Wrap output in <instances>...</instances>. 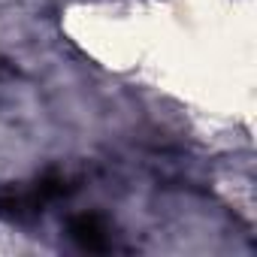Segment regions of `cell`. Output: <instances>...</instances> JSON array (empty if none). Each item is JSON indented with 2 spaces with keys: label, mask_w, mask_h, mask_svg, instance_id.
Here are the masks:
<instances>
[{
  "label": "cell",
  "mask_w": 257,
  "mask_h": 257,
  "mask_svg": "<svg viewBox=\"0 0 257 257\" xmlns=\"http://www.w3.org/2000/svg\"><path fill=\"white\" fill-rule=\"evenodd\" d=\"M43 206L46 203L34 188H16V185L0 188V218L4 221H13V224L31 221L43 212Z\"/></svg>",
  "instance_id": "obj_1"
},
{
  "label": "cell",
  "mask_w": 257,
  "mask_h": 257,
  "mask_svg": "<svg viewBox=\"0 0 257 257\" xmlns=\"http://www.w3.org/2000/svg\"><path fill=\"white\" fill-rule=\"evenodd\" d=\"M70 236L85 251H106L109 248V230H106L103 218L94 212H82V215L70 218Z\"/></svg>",
  "instance_id": "obj_2"
}]
</instances>
